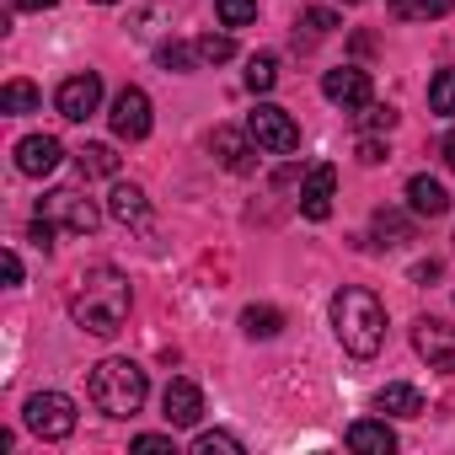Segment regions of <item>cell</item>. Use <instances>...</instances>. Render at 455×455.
Wrapping results in <instances>:
<instances>
[{
  "instance_id": "8fae6325",
  "label": "cell",
  "mask_w": 455,
  "mask_h": 455,
  "mask_svg": "<svg viewBox=\"0 0 455 455\" xmlns=\"http://www.w3.org/2000/svg\"><path fill=\"white\" fill-rule=\"evenodd\" d=\"M412 348L428 359V370H455V327H450V322L423 316V322L412 327Z\"/></svg>"
},
{
  "instance_id": "6da1fadb",
  "label": "cell",
  "mask_w": 455,
  "mask_h": 455,
  "mask_svg": "<svg viewBox=\"0 0 455 455\" xmlns=\"http://www.w3.org/2000/svg\"><path fill=\"white\" fill-rule=\"evenodd\" d=\"M129 279L118 274V268H108V263H97V268H86L81 279H76V295H70V316H76V327L81 332H92V338H113L124 322H129Z\"/></svg>"
},
{
  "instance_id": "ac0fdd59",
  "label": "cell",
  "mask_w": 455,
  "mask_h": 455,
  "mask_svg": "<svg viewBox=\"0 0 455 455\" xmlns=\"http://www.w3.org/2000/svg\"><path fill=\"white\" fill-rule=\"evenodd\" d=\"M375 407H380V412H396V418H418V412H423V396H418V386L391 380V386H380Z\"/></svg>"
},
{
  "instance_id": "30bf717a",
  "label": "cell",
  "mask_w": 455,
  "mask_h": 455,
  "mask_svg": "<svg viewBox=\"0 0 455 455\" xmlns=\"http://www.w3.org/2000/svg\"><path fill=\"white\" fill-rule=\"evenodd\" d=\"M161 418H166L172 428H198V418H204V391H198L188 375H172L166 391H161Z\"/></svg>"
},
{
  "instance_id": "277c9868",
  "label": "cell",
  "mask_w": 455,
  "mask_h": 455,
  "mask_svg": "<svg viewBox=\"0 0 455 455\" xmlns=\"http://www.w3.org/2000/svg\"><path fill=\"white\" fill-rule=\"evenodd\" d=\"M38 214L44 220H54L60 225V231H70V236H92L97 231V204L81 193V188H54L49 198H38Z\"/></svg>"
},
{
  "instance_id": "8d00e7d4",
  "label": "cell",
  "mask_w": 455,
  "mask_h": 455,
  "mask_svg": "<svg viewBox=\"0 0 455 455\" xmlns=\"http://www.w3.org/2000/svg\"><path fill=\"white\" fill-rule=\"evenodd\" d=\"M439 156H444V166H450V172H455V129H450V134H444V145H439Z\"/></svg>"
},
{
  "instance_id": "f546056e",
  "label": "cell",
  "mask_w": 455,
  "mask_h": 455,
  "mask_svg": "<svg viewBox=\"0 0 455 455\" xmlns=\"http://www.w3.org/2000/svg\"><path fill=\"white\" fill-rule=\"evenodd\" d=\"M391 124H396L391 108H380V102H364L359 108V129H391Z\"/></svg>"
},
{
  "instance_id": "9a60e30c",
  "label": "cell",
  "mask_w": 455,
  "mask_h": 455,
  "mask_svg": "<svg viewBox=\"0 0 455 455\" xmlns=\"http://www.w3.org/2000/svg\"><path fill=\"white\" fill-rule=\"evenodd\" d=\"M407 209L418 214V220H439V214H450V193H444V182H434V177H407Z\"/></svg>"
},
{
  "instance_id": "d6986e66",
  "label": "cell",
  "mask_w": 455,
  "mask_h": 455,
  "mask_svg": "<svg viewBox=\"0 0 455 455\" xmlns=\"http://www.w3.org/2000/svg\"><path fill=\"white\" fill-rule=\"evenodd\" d=\"M455 0H391V17L396 22H434V17H450Z\"/></svg>"
},
{
  "instance_id": "ffe728a7",
  "label": "cell",
  "mask_w": 455,
  "mask_h": 455,
  "mask_svg": "<svg viewBox=\"0 0 455 455\" xmlns=\"http://www.w3.org/2000/svg\"><path fill=\"white\" fill-rule=\"evenodd\" d=\"M76 166H81V177H118L113 145H81V150H76Z\"/></svg>"
},
{
  "instance_id": "e0dca14e",
  "label": "cell",
  "mask_w": 455,
  "mask_h": 455,
  "mask_svg": "<svg viewBox=\"0 0 455 455\" xmlns=\"http://www.w3.org/2000/svg\"><path fill=\"white\" fill-rule=\"evenodd\" d=\"M348 450H359V455H391L396 434L386 423H375V418H359V423H348Z\"/></svg>"
},
{
  "instance_id": "83f0119b",
  "label": "cell",
  "mask_w": 455,
  "mask_h": 455,
  "mask_svg": "<svg viewBox=\"0 0 455 455\" xmlns=\"http://www.w3.org/2000/svg\"><path fill=\"white\" fill-rule=\"evenodd\" d=\"M193 455H242V439L236 434H198Z\"/></svg>"
},
{
  "instance_id": "cb8c5ba5",
  "label": "cell",
  "mask_w": 455,
  "mask_h": 455,
  "mask_svg": "<svg viewBox=\"0 0 455 455\" xmlns=\"http://www.w3.org/2000/svg\"><path fill=\"white\" fill-rule=\"evenodd\" d=\"M428 113H439V118L455 113V70H434V81H428Z\"/></svg>"
},
{
  "instance_id": "603a6c76",
  "label": "cell",
  "mask_w": 455,
  "mask_h": 455,
  "mask_svg": "<svg viewBox=\"0 0 455 455\" xmlns=\"http://www.w3.org/2000/svg\"><path fill=\"white\" fill-rule=\"evenodd\" d=\"M375 236L386 247H402V242H412V220L402 209H375Z\"/></svg>"
},
{
  "instance_id": "7c38bea8",
  "label": "cell",
  "mask_w": 455,
  "mask_h": 455,
  "mask_svg": "<svg viewBox=\"0 0 455 455\" xmlns=\"http://www.w3.org/2000/svg\"><path fill=\"white\" fill-rule=\"evenodd\" d=\"M209 150H214V161L225 166V172H236V177H247L258 161V140L247 134V129H214V140H209Z\"/></svg>"
},
{
  "instance_id": "e575fe53",
  "label": "cell",
  "mask_w": 455,
  "mask_h": 455,
  "mask_svg": "<svg viewBox=\"0 0 455 455\" xmlns=\"http://www.w3.org/2000/svg\"><path fill=\"white\" fill-rule=\"evenodd\" d=\"M412 279H418V284H428V279H439V263H434V258H428V263H418V268H412Z\"/></svg>"
},
{
  "instance_id": "4dcf8cb0",
  "label": "cell",
  "mask_w": 455,
  "mask_h": 455,
  "mask_svg": "<svg viewBox=\"0 0 455 455\" xmlns=\"http://www.w3.org/2000/svg\"><path fill=\"white\" fill-rule=\"evenodd\" d=\"M359 161H364V166H380V161H386V140L364 134V140H359Z\"/></svg>"
},
{
  "instance_id": "836d02e7",
  "label": "cell",
  "mask_w": 455,
  "mask_h": 455,
  "mask_svg": "<svg viewBox=\"0 0 455 455\" xmlns=\"http://www.w3.org/2000/svg\"><path fill=\"white\" fill-rule=\"evenodd\" d=\"M12 6H17V12H54L60 0H12Z\"/></svg>"
},
{
  "instance_id": "f35d334b",
  "label": "cell",
  "mask_w": 455,
  "mask_h": 455,
  "mask_svg": "<svg viewBox=\"0 0 455 455\" xmlns=\"http://www.w3.org/2000/svg\"><path fill=\"white\" fill-rule=\"evenodd\" d=\"M97 6H113V0H97Z\"/></svg>"
},
{
  "instance_id": "2e32d148",
  "label": "cell",
  "mask_w": 455,
  "mask_h": 455,
  "mask_svg": "<svg viewBox=\"0 0 455 455\" xmlns=\"http://www.w3.org/2000/svg\"><path fill=\"white\" fill-rule=\"evenodd\" d=\"M108 214H113L118 225H145V220H150L145 188H134V182H118V188L108 193Z\"/></svg>"
},
{
  "instance_id": "d6a6232c",
  "label": "cell",
  "mask_w": 455,
  "mask_h": 455,
  "mask_svg": "<svg viewBox=\"0 0 455 455\" xmlns=\"http://www.w3.org/2000/svg\"><path fill=\"white\" fill-rule=\"evenodd\" d=\"M134 450H140V455H156V450H172V434H140V439H134Z\"/></svg>"
},
{
  "instance_id": "7a4b0ae2",
  "label": "cell",
  "mask_w": 455,
  "mask_h": 455,
  "mask_svg": "<svg viewBox=\"0 0 455 455\" xmlns=\"http://www.w3.org/2000/svg\"><path fill=\"white\" fill-rule=\"evenodd\" d=\"M332 332L354 359H375L380 343H386V306L370 290L348 284V290L332 295Z\"/></svg>"
},
{
  "instance_id": "1f68e13d",
  "label": "cell",
  "mask_w": 455,
  "mask_h": 455,
  "mask_svg": "<svg viewBox=\"0 0 455 455\" xmlns=\"http://www.w3.org/2000/svg\"><path fill=\"white\" fill-rule=\"evenodd\" d=\"M332 28H338V17H332V12H322V6H316V12H306V33H316V38H322V33H332Z\"/></svg>"
},
{
  "instance_id": "4316f807",
  "label": "cell",
  "mask_w": 455,
  "mask_h": 455,
  "mask_svg": "<svg viewBox=\"0 0 455 455\" xmlns=\"http://www.w3.org/2000/svg\"><path fill=\"white\" fill-rule=\"evenodd\" d=\"M214 17L225 28H247V22H258V0H214Z\"/></svg>"
},
{
  "instance_id": "d590c367",
  "label": "cell",
  "mask_w": 455,
  "mask_h": 455,
  "mask_svg": "<svg viewBox=\"0 0 455 455\" xmlns=\"http://www.w3.org/2000/svg\"><path fill=\"white\" fill-rule=\"evenodd\" d=\"M6 279L22 284V258H17V252H6Z\"/></svg>"
},
{
  "instance_id": "52a82bcc",
  "label": "cell",
  "mask_w": 455,
  "mask_h": 455,
  "mask_svg": "<svg viewBox=\"0 0 455 455\" xmlns=\"http://www.w3.org/2000/svg\"><path fill=\"white\" fill-rule=\"evenodd\" d=\"M322 97H327L332 108H343V113H359L364 102H375L370 70H359V65H338V70H327V76H322Z\"/></svg>"
},
{
  "instance_id": "9c48e42d",
  "label": "cell",
  "mask_w": 455,
  "mask_h": 455,
  "mask_svg": "<svg viewBox=\"0 0 455 455\" xmlns=\"http://www.w3.org/2000/svg\"><path fill=\"white\" fill-rule=\"evenodd\" d=\"M108 124H113L118 140L140 145V140L150 134V97H145L140 86H124V92L113 97V108H108Z\"/></svg>"
},
{
  "instance_id": "4fadbf2b",
  "label": "cell",
  "mask_w": 455,
  "mask_h": 455,
  "mask_svg": "<svg viewBox=\"0 0 455 455\" xmlns=\"http://www.w3.org/2000/svg\"><path fill=\"white\" fill-rule=\"evenodd\" d=\"M332 198H338V166H311L306 182H300V214L306 220H327L332 214Z\"/></svg>"
},
{
  "instance_id": "74e56055",
  "label": "cell",
  "mask_w": 455,
  "mask_h": 455,
  "mask_svg": "<svg viewBox=\"0 0 455 455\" xmlns=\"http://www.w3.org/2000/svg\"><path fill=\"white\" fill-rule=\"evenodd\" d=\"M343 6H364V0H343Z\"/></svg>"
},
{
  "instance_id": "ba28073f",
  "label": "cell",
  "mask_w": 455,
  "mask_h": 455,
  "mask_svg": "<svg viewBox=\"0 0 455 455\" xmlns=\"http://www.w3.org/2000/svg\"><path fill=\"white\" fill-rule=\"evenodd\" d=\"M54 108H60V118H70V124H86V118L102 108V76H97V70H81V76L60 81V92H54Z\"/></svg>"
},
{
  "instance_id": "5bb4252c",
  "label": "cell",
  "mask_w": 455,
  "mask_h": 455,
  "mask_svg": "<svg viewBox=\"0 0 455 455\" xmlns=\"http://www.w3.org/2000/svg\"><path fill=\"white\" fill-rule=\"evenodd\" d=\"M60 161H65V150H60L54 134H28V140L17 145V172H22V177H49Z\"/></svg>"
},
{
  "instance_id": "44dd1931",
  "label": "cell",
  "mask_w": 455,
  "mask_h": 455,
  "mask_svg": "<svg viewBox=\"0 0 455 455\" xmlns=\"http://www.w3.org/2000/svg\"><path fill=\"white\" fill-rule=\"evenodd\" d=\"M242 332H247V338H279V332H284V311H274V306H247V311H242Z\"/></svg>"
},
{
  "instance_id": "f1b7e54d",
  "label": "cell",
  "mask_w": 455,
  "mask_h": 455,
  "mask_svg": "<svg viewBox=\"0 0 455 455\" xmlns=\"http://www.w3.org/2000/svg\"><path fill=\"white\" fill-rule=\"evenodd\" d=\"M156 60H161L166 70H182V76H188V70L198 65V49H188V44H161V49H156Z\"/></svg>"
},
{
  "instance_id": "5b68a950",
  "label": "cell",
  "mask_w": 455,
  "mask_h": 455,
  "mask_svg": "<svg viewBox=\"0 0 455 455\" xmlns=\"http://www.w3.org/2000/svg\"><path fill=\"white\" fill-rule=\"evenodd\" d=\"M22 423H28L38 439H70V434H76V402H70L65 391H38V396H28Z\"/></svg>"
},
{
  "instance_id": "484cf974",
  "label": "cell",
  "mask_w": 455,
  "mask_h": 455,
  "mask_svg": "<svg viewBox=\"0 0 455 455\" xmlns=\"http://www.w3.org/2000/svg\"><path fill=\"white\" fill-rule=\"evenodd\" d=\"M279 81V60L274 54H252L247 60V92H274Z\"/></svg>"
},
{
  "instance_id": "7402d4cb",
  "label": "cell",
  "mask_w": 455,
  "mask_h": 455,
  "mask_svg": "<svg viewBox=\"0 0 455 455\" xmlns=\"http://www.w3.org/2000/svg\"><path fill=\"white\" fill-rule=\"evenodd\" d=\"M38 86L33 81H6V92H0V113H12V118H22V113H38Z\"/></svg>"
},
{
  "instance_id": "d4e9b609",
  "label": "cell",
  "mask_w": 455,
  "mask_h": 455,
  "mask_svg": "<svg viewBox=\"0 0 455 455\" xmlns=\"http://www.w3.org/2000/svg\"><path fill=\"white\" fill-rule=\"evenodd\" d=\"M193 49H198V65H225V60H236V44H231V33H204Z\"/></svg>"
},
{
  "instance_id": "3957f363",
  "label": "cell",
  "mask_w": 455,
  "mask_h": 455,
  "mask_svg": "<svg viewBox=\"0 0 455 455\" xmlns=\"http://www.w3.org/2000/svg\"><path fill=\"white\" fill-rule=\"evenodd\" d=\"M150 396V380L134 359H102L92 370V402L108 412V418H134Z\"/></svg>"
},
{
  "instance_id": "8992f818",
  "label": "cell",
  "mask_w": 455,
  "mask_h": 455,
  "mask_svg": "<svg viewBox=\"0 0 455 455\" xmlns=\"http://www.w3.org/2000/svg\"><path fill=\"white\" fill-rule=\"evenodd\" d=\"M247 134H252L258 150H268V156H290V150H300V124H295L284 108H274V102H258V108H252Z\"/></svg>"
}]
</instances>
